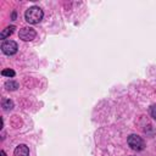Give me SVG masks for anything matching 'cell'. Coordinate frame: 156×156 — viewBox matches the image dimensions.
I'll list each match as a JSON object with an SVG mask.
<instances>
[{
	"label": "cell",
	"instance_id": "obj_1",
	"mask_svg": "<svg viewBox=\"0 0 156 156\" xmlns=\"http://www.w3.org/2000/svg\"><path fill=\"white\" fill-rule=\"evenodd\" d=\"M43 16H44L43 10H41L40 7H38V6H32V7H29V9L26 11V13H24L26 21H27L28 23H30V24H37V23H39V22L43 20Z\"/></svg>",
	"mask_w": 156,
	"mask_h": 156
},
{
	"label": "cell",
	"instance_id": "obj_2",
	"mask_svg": "<svg viewBox=\"0 0 156 156\" xmlns=\"http://www.w3.org/2000/svg\"><path fill=\"white\" fill-rule=\"evenodd\" d=\"M128 144H129V146H130L133 150H136V151L143 150L144 146H145L144 140H143L139 135H135V134L129 135V138H128Z\"/></svg>",
	"mask_w": 156,
	"mask_h": 156
},
{
	"label": "cell",
	"instance_id": "obj_3",
	"mask_svg": "<svg viewBox=\"0 0 156 156\" xmlns=\"http://www.w3.org/2000/svg\"><path fill=\"white\" fill-rule=\"evenodd\" d=\"M35 35H37V32L30 27H23L22 29H20V33H18V37L23 41H30L35 38Z\"/></svg>",
	"mask_w": 156,
	"mask_h": 156
},
{
	"label": "cell",
	"instance_id": "obj_4",
	"mask_svg": "<svg viewBox=\"0 0 156 156\" xmlns=\"http://www.w3.org/2000/svg\"><path fill=\"white\" fill-rule=\"evenodd\" d=\"M17 49H18L17 43L13 41V40H5L2 43V45H1V50L6 55H13V54H16L17 52Z\"/></svg>",
	"mask_w": 156,
	"mask_h": 156
},
{
	"label": "cell",
	"instance_id": "obj_5",
	"mask_svg": "<svg viewBox=\"0 0 156 156\" xmlns=\"http://www.w3.org/2000/svg\"><path fill=\"white\" fill-rule=\"evenodd\" d=\"M13 155H15V156H28V155H29V149H28L24 144H21V145H18V146L15 149Z\"/></svg>",
	"mask_w": 156,
	"mask_h": 156
},
{
	"label": "cell",
	"instance_id": "obj_6",
	"mask_svg": "<svg viewBox=\"0 0 156 156\" xmlns=\"http://www.w3.org/2000/svg\"><path fill=\"white\" fill-rule=\"evenodd\" d=\"M13 30H15V26H9V27H6L5 29L1 30L0 38H1V39H6L9 35H11V34L13 33Z\"/></svg>",
	"mask_w": 156,
	"mask_h": 156
},
{
	"label": "cell",
	"instance_id": "obj_7",
	"mask_svg": "<svg viewBox=\"0 0 156 156\" xmlns=\"http://www.w3.org/2000/svg\"><path fill=\"white\" fill-rule=\"evenodd\" d=\"M5 87L7 90H16L18 88V83L17 82H13V80H7L5 83Z\"/></svg>",
	"mask_w": 156,
	"mask_h": 156
},
{
	"label": "cell",
	"instance_id": "obj_8",
	"mask_svg": "<svg viewBox=\"0 0 156 156\" xmlns=\"http://www.w3.org/2000/svg\"><path fill=\"white\" fill-rule=\"evenodd\" d=\"M2 107H4L5 110H11V108L13 107V102H12L10 99L4 100V101H2Z\"/></svg>",
	"mask_w": 156,
	"mask_h": 156
},
{
	"label": "cell",
	"instance_id": "obj_9",
	"mask_svg": "<svg viewBox=\"0 0 156 156\" xmlns=\"http://www.w3.org/2000/svg\"><path fill=\"white\" fill-rule=\"evenodd\" d=\"M1 74L2 76H6V77H13L15 76V71H12V69H10V68H7V69H2V72H1Z\"/></svg>",
	"mask_w": 156,
	"mask_h": 156
},
{
	"label": "cell",
	"instance_id": "obj_10",
	"mask_svg": "<svg viewBox=\"0 0 156 156\" xmlns=\"http://www.w3.org/2000/svg\"><path fill=\"white\" fill-rule=\"evenodd\" d=\"M150 115L152 116V118L156 119V105L151 106V108H150Z\"/></svg>",
	"mask_w": 156,
	"mask_h": 156
},
{
	"label": "cell",
	"instance_id": "obj_11",
	"mask_svg": "<svg viewBox=\"0 0 156 156\" xmlns=\"http://www.w3.org/2000/svg\"><path fill=\"white\" fill-rule=\"evenodd\" d=\"M0 155H1V156H6V154H5V151H4V150H1V152H0Z\"/></svg>",
	"mask_w": 156,
	"mask_h": 156
}]
</instances>
